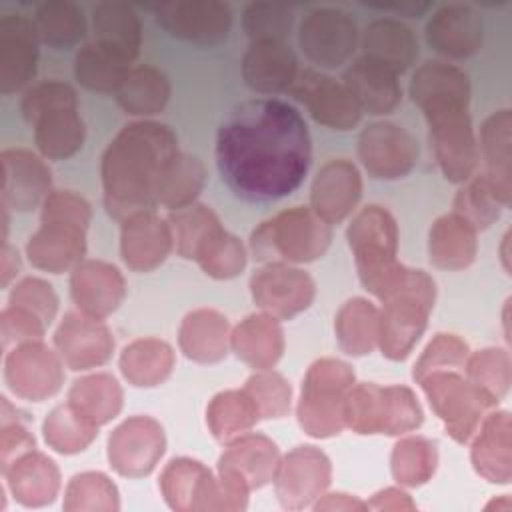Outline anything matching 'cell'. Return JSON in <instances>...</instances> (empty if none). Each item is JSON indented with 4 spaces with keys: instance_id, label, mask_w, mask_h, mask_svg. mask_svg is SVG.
<instances>
[{
    "instance_id": "cell-1",
    "label": "cell",
    "mask_w": 512,
    "mask_h": 512,
    "mask_svg": "<svg viewBox=\"0 0 512 512\" xmlns=\"http://www.w3.org/2000/svg\"><path fill=\"white\" fill-rule=\"evenodd\" d=\"M310 160L308 126L280 98L242 102L216 136L220 176L246 202H274L292 194L308 174Z\"/></svg>"
},
{
    "instance_id": "cell-2",
    "label": "cell",
    "mask_w": 512,
    "mask_h": 512,
    "mask_svg": "<svg viewBox=\"0 0 512 512\" xmlns=\"http://www.w3.org/2000/svg\"><path fill=\"white\" fill-rule=\"evenodd\" d=\"M178 152L176 134L166 124H126L108 144L100 164L108 214L124 220L134 212L152 210L164 172Z\"/></svg>"
},
{
    "instance_id": "cell-3",
    "label": "cell",
    "mask_w": 512,
    "mask_h": 512,
    "mask_svg": "<svg viewBox=\"0 0 512 512\" xmlns=\"http://www.w3.org/2000/svg\"><path fill=\"white\" fill-rule=\"evenodd\" d=\"M412 102L422 110L436 162L450 182H466L478 164L468 102V76L448 62H424L410 80Z\"/></svg>"
},
{
    "instance_id": "cell-4",
    "label": "cell",
    "mask_w": 512,
    "mask_h": 512,
    "mask_svg": "<svg viewBox=\"0 0 512 512\" xmlns=\"http://www.w3.org/2000/svg\"><path fill=\"white\" fill-rule=\"evenodd\" d=\"M382 302L378 346L390 360H404L426 330L436 284L424 270L398 264L376 296Z\"/></svg>"
},
{
    "instance_id": "cell-5",
    "label": "cell",
    "mask_w": 512,
    "mask_h": 512,
    "mask_svg": "<svg viewBox=\"0 0 512 512\" xmlns=\"http://www.w3.org/2000/svg\"><path fill=\"white\" fill-rule=\"evenodd\" d=\"M90 204L70 192L52 190L42 202L40 228L26 244V256L38 270L60 274L74 270L86 252Z\"/></svg>"
},
{
    "instance_id": "cell-6",
    "label": "cell",
    "mask_w": 512,
    "mask_h": 512,
    "mask_svg": "<svg viewBox=\"0 0 512 512\" xmlns=\"http://www.w3.org/2000/svg\"><path fill=\"white\" fill-rule=\"evenodd\" d=\"M22 116L34 128V144L48 160H66L84 144V122L70 84L48 80L22 96Z\"/></svg>"
},
{
    "instance_id": "cell-7",
    "label": "cell",
    "mask_w": 512,
    "mask_h": 512,
    "mask_svg": "<svg viewBox=\"0 0 512 512\" xmlns=\"http://www.w3.org/2000/svg\"><path fill=\"white\" fill-rule=\"evenodd\" d=\"M332 230L312 208L294 206L262 222L250 238V250L260 262H312L330 246Z\"/></svg>"
},
{
    "instance_id": "cell-8",
    "label": "cell",
    "mask_w": 512,
    "mask_h": 512,
    "mask_svg": "<svg viewBox=\"0 0 512 512\" xmlns=\"http://www.w3.org/2000/svg\"><path fill=\"white\" fill-rule=\"evenodd\" d=\"M422 408L406 386L354 384L344 402V424L358 434L398 436L422 424Z\"/></svg>"
},
{
    "instance_id": "cell-9",
    "label": "cell",
    "mask_w": 512,
    "mask_h": 512,
    "mask_svg": "<svg viewBox=\"0 0 512 512\" xmlns=\"http://www.w3.org/2000/svg\"><path fill=\"white\" fill-rule=\"evenodd\" d=\"M354 386L352 368L336 358L316 360L302 382L298 422L314 438H330L346 428L344 402Z\"/></svg>"
},
{
    "instance_id": "cell-10",
    "label": "cell",
    "mask_w": 512,
    "mask_h": 512,
    "mask_svg": "<svg viewBox=\"0 0 512 512\" xmlns=\"http://www.w3.org/2000/svg\"><path fill=\"white\" fill-rule=\"evenodd\" d=\"M346 236L362 286L378 296L400 264L396 260L398 226L394 216L386 208L370 204L354 216Z\"/></svg>"
},
{
    "instance_id": "cell-11",
    "label": "cell",
    "mask_w": 512,
    "mask_h": 512,
    "mask_svg": "<svg viewBox=\"0 0 512 512\" xmlns=\"http://www.w3.org/2000/svg\"><path fill=\"white\" fill-rule=\"evenodd\" d=\"M432 410L444 422L452 440L464 444L478 430L486 412L498 400L474 386L456 370H436L418 380Z\"/></svg>"
},
{
    "instance_id": "cell-12",
    "label": "cell",
    "mask_w": 512,
    "mask_h": 512,
    "mask_svg": "<svg viewBox=\"0 0 512 512\" xmlns=\"http://www.w3.org/2000/svg\"><path fill=\"white\" fill-rule=\"evenodd\" d=\"M148 8L170 36L196 46L224 42L232 26L230 6L220 0H172Z\"/></svg>"
},
{
    "instance_id": "cell-13",
    "label": "cell",
    "mask_w": 512,
    "mask_h": 512,
    "mask_svg": "<svg viewBox=\"0 0 512 512\" xmlns=\"http://www.w3.org/2000/svg\"><path fill=\"white\" fill-rule=\"evenodd\" d=\"M250 292L262 312L290 320L312 304L316 286L304 270L288 262H266L252 274Z\"/></svg>"
},
{
    "instance_id": "cell-14",
    "label": "cell",
    "mask_w": 512,
    "mask_h": 512,
    "mask_svg": "<svg viewBox=\"0 0 512 512\" xmlns=\"http://www.w3.org/2000/svg\"><path fill=\"white\" fill-rule=\"evenodd\" d=\"M298 42L310 62L320 68H338L356 48V24L340 8H316L304 16Z\"/></svg>"
},
{
    "instance_id": "cell-15",
    "label": "cell",
    "mask_w": 512,
    "mask_h": 512,
    "mask_svg": "<svg viewBox=\"0 0 512 512\" xmlns=\"http://www.w3.org/2000/svg\"><path fill=\"white\" fill-rule=\"evenodd\" d=\"M332 466L328 456L314 446H296L280 458L274 488L286 510H302L318 500L330 484Z\"/></svg>"
},
{
    "instance_id": "cell-16",
    "label": "cell",
    "mask_w": 512,
    "mask_h": 512,
    "mask_svg": "<svg viewBox=\"0 0 512 512\" xmlns=\"http://www.w3.org/2000/svg\"><path fill=\"white\" fill-rule=\"evenodd\" d=\"M62 358L46 348L40 340L18 344L8 352L4 362V378L8 388L30 402L54 396L64 382Z\"/></svg>"
},
{
    "instance_id": "cell-17",
    "label": "cell",
    "mask_w": 512,
    "mask_h": 512,
    "mask_svg": "<svg viewBox=\"0 0 512 512\" xmlns=\"http://www.w3.org/2000/svg\"><path fill=\"white\" fill-rule=\"evenodd\" d=\"M166 448L162 426L150 416L124 420L108 438L110 466L128 478L150 474Z\"/></svg>"
},
{
    "instance_id": "cell-18",
    "label": "cell",
    "mask_w": 512,
    "mask_h": 512,
    "mask_svg": "<svg viewBox=\"0 0 512 512\" xmlns=\"http://www.w3.org/2000/svg\"><path fill=\"white\" fill-rule=\"evenodd\" d=\"M358 156L370 176L396 180L414 168L418 144L394 122H372L360 132Z\"/></svg>"
},
{
    "instance_id": "cell-19",
    "label": "cell",
    "mask_w": 512,
    "mask_h": 512,
    "mask_svg": "<svg viewBox=\"0 0 512 512\" xmlns=\"http://www.w3.org/2000/svg\"><path fill=\"white\" fill-rule=\"evenodd\" d=\"M292 94L304 104L308 114L326 128L350 130L362 118V110L348 88L328 74L304 70L296 76Z\"/></svg>"
},
{
    "instance_id": "cell-20",
    "label": "cell",
    "mask_w": 512,
    "mask_h": 512,
    "mask_svg": "<svg viewBox=\"0 0 512 512\" xmlns=\"http://www.w3.org/2000/svg\"><path fill=\"white\" fill-rule=\"evenodd\" d=\"M160 490L172 510H226L218 478L198 460L174 458L160 476Z\"/></svg>"
},
{
    "instance_id": "cell-21",
    "label": "cell",
    "mask_w": 512,
    "mask_h": 512,
    "mask_svg": "<svg viewBox=\"0 0 512 512\" xmlns=\"http://www.w3.org/2000/svg\"><path fill=\"white\" fill-rule=\"evenodd\" d=\"M54 346L70 370H90L110 360L114 338L102 320L70 312L54 332Z\"/></svg>"
},
{
    "instance_id": "cell-22",
    "label": "cell",
    "mask_w": 512,
    "mask_h": 512,
    "mask_svg": "<svg viewBox=\"0 0 512 512\" xmlns=\"http://www.w3.org/2000/svg\"><path fill=\"white\" fill-rule=\"evenodd\" d=\"M38 30L34 20L22 14L0 18V92L14 94L36 74Z\"/></svg>"
},
{
    "instance_id": "cell-23",
    "label": "cell",
    "mask_w": 512,
    "mask_h": 512,
    "mask_svg": "<svg viewBox=\"0 0 512 512\" xmlns=\"http://www.w3.org/2000/svg\"><path fill=\"white\" fill-rule=\"evenodd\" d=\"M2 160V206L28 212L50 194V170L40 156L24 148H8Z\"/></svg>"
},
{
    "instance_id": "cell-24",
    "label": "cell",
    "mask_w": 512,
    "mask_h": 512,
    "mask_svg": "<svg viewBox=\"0 0 512 512\" xmlns=\"http://www.w3.org/2000/svg\"><path fill=\"white\" fill-rule=\"evenodd\" d=\"M174 244L168 220L152 210H140L122 220L120 254L124 264L134 272H148L160 266Z\"/></svg>"
},
{
    "instance_id": "cell-25",
    "label": "cell",
    "mask_w": 512,
    "mask_h": 512,
    "mask_svg": "<svg viewBox=\"0 0 512 512\" xmlns=\"http://www.w3.org/2000/svg\"><path fill=\"white\" fill-rule=\"evenodd\" d=\"M362 196L358 168L344 158L326 162L312 180L310 208L326 224H338L352 214Z\"/></svg>"
},
{
    "instance_id": "cell-26",
    "label": "cell",
    "mask_w": 512,
    "mask_h": 512,
    "mask_svg": "<svg viewBox=\"0 0 512 512\" xmlns=\"http://www.w3.org/2000/svg\"><path fill=\"white\" fill-rule=\"evenodd\" d=\"M226 444L218 460V476L236 480L248 490L262 488L274 480L280 454L268 436L246 432Z\"/></svg>"
},
{
    "instance_id": "cell-27",
    "label": "cell",
    "mask_w": 512,
    "mask_h": 512,
    "mask_svg": "<svg viewBox=\"0 0 512 512\" xmlns=\"http://www.w3.org/2000/svg\"><path fill=\"white\" fill-rule=\"evenodd\" d=\"M70 294L82 314L102 320L124 300L126 282L116 266L102 260H82L72 270Z\"/></svg>"
},
{
    "instance_id": "cell-28",
    "label": "cell",
    "mask_w": 512,
    "mask_h": 512,
    "mask_svg": "<svg viewBox=\"0 0 512 512\" xmlns=\"http://www.w3.org/2000/svg\"><path fill=\"white\" fill-rule=\"evenodd\" d=\"M482 18L466 4H446L426 24V42L446 58L464 60L482 46Z\"/></svg>"
},
{
    "instance_id": "cell-29",
    "label": "cell",
    "mask_w": 512,
    "mask_h": 512,
    "mask_svg": "<svg viewBox=\"0 0 512 512\" xmlns=\"http://www.w3.org/2000/svg\"><path fill=\"white\" fill-rule=\"evenodd\" d=\"M298 60L284 42H252L242 58V78L258 94L272 96L292 88Z\"/></svg>"
},
{
    "instance_id": "cell-30",
    "label": "cell",
    "mask_w": 512,
    "mask_h": 512,
    "mask_svg": "<svg viewBox=\"0 0 512 512\" xmlns=\"http://www.w3.org/2000/svg\"><path fill=\"white\" fill-rule=\"evenodd\" d=\"M472 442L474 470L488 482L508 484L512 478V422L506 410L484 416Z\"/></svg>"
},
{
    "instance_id": "cell-31",
    "label": "cell",
    "mask_w": 512,
    "mask_h": 512,
    "mask_svg": "<svg viewBox=\"0 0 512 512\" xmlns=\"http://www.w3.org/2000/svg\"><path fill=\"white\" fill-rule=\"evenodd\" d=\"M230 348L254 370H270L284 352V332L278 318L266 312L246 316L230 332Z\"/></svg>"
},
{
    "instance_id": "cell-32",
    "label": "cell",
    "mask_w": 512,
    "mask_h": 512,
    "mask_svg": "<svg viewBox=\"0 0 512 512\" xmlns=\"http://www.w3.org/2000/svg\"><path fill=\"white\" fill-rule=\"evenodd\" d=\"M342 84L348 88L358 108L368 114H388L402 98L398 76L368 58H358L350 64Z\"/></svg>"
},
{
    "instance_id": "cell-33",
    "label": "cell",
    "mask_w": 512,
    "mask_h": 512,
    "mask_svg": "<svg viewBox=\"0 0 512 512\" xmlns=\"http://www.w3.org/2000/svg\"><path fill=\"white\" fill-rule=\"evenodd\" d=\"M12 496L28 508L50 504L60 488V472L46 454L30 450L2 470Z\"/></svg>"
},
{
    "instance_id": "cell-34",
    "label": "cell",
    "mask_w": 512,
    "mask_h": 512,
    "mask_svg": "<svg viewBox=\"0 0 512 512\" xmlns=\"http://www.w3.org/2000/svg\"><path fill=\"white\" fill-rule=\"evenodd\" d=\"M178 344L184 356L198 364L220 362L230 346L226 316L210 308H198L186 314L178 330Z\"/></svg>"
},
{
    "instance_id": "cell-35",
    "label": "cell",
    "mask_w": 512,
    "mask_h": 512,
    "mask_svg": "<svg viewBox=\"0 0 512 512\" xmlns=\"http://www.w3.org/2000/svg\"><path fill=\"white\" fill-rule=\"evenodd\" d=\"M96 44L132 62L142 44V28L134 8L120 0H104L94 6L92 12Z\"/></svg>"
},
{
    "instance_id": "cell-36",
    "label": "cell",
    "mask_w": 512,
    "mask_h": 512,
    "mask_svg": "<svg viewBox=\"0 0 512 512\" xmlns=\"http://www.w3.org/2000/svg\"><path fill=\"white\" fill-rule=\"evenodd\" d=\"M510 142H512V114L498 110L490 114L480 128V152L484 160L482 178L494 188L504 206L512 198L510 180Z\"/></svg>"
},
{
    "instance_id": "cell-37",
    "label": "cell",
    "mask_w": 512,
    "mask_h": 512,
    "mask_svg": "<svg viewBox=\"0 0 512 512\" xmlns=\"http://www.w3.org/2000/svg\"><path fill=\"white\" fill-rule=\"evenodd\" d=\"M418 56V42L414 32L392 18L374 20L362 38V58H368L396 76L410 68Z\"/></svg>"
},
{
    "instance_id": "cell-38",
    "label": "cell",
    "mask_w": 512,
    "mask_h": 512,
    "mask_svg": "<svg viewBox=\"0 0 512 512\" xmlns=\"http://www.w3.org/2000/svg\"><path fill=\"white\" fill-rule=\"evenodd\" d=\"M478 252L476 230L458 214L440 216L428 234L430 262L442 270L468 268Z\"/></svg>"
},
{
    "instance_id": "cell-39",
    "label": "cell",
    "mask_w": 512,
    "mask_h": 512,
    "mask_svg": "<svg viewBox=\"0 0 512 512\" xmlns=\"http://www.w3.org/2000/svg\"><path fill=\"white\" fill-rule=\"evenodd\" d=\"M174 368L170 344L158 338H138L120 354V370L132 386L152 388L162 384Z\"/></svg>"
},
{
    "instance_id": "cell-40",
    "label": "cell",
    "mask_w": 512,
    "mask_h": 512,
    "mask_svg": "<svg viewBox=\"0 0 512 512\" xmlns=\"http://www.w3.org/2000/svg\"><path fill=\"white\" fill-rule=\"evenodd\" d=\"M68 404L96 428L108 424L122 408V388L110 374H90L76 380Z\"/></svg>"
},
{
    "instance_id": "cell-41",
    "label": "cell",
    "mask_w": 512,
    "mask_h": 512,
    "mask_svg": "<svg viewBox=\"0 0 512 512\" xmlns=\"http://www.w3.org/2000/svg\"><path fill=\"white\" fill-rule=\"evenodd\" d=\"M170 98V82L164 72L152 66L130 68L116 90L118 106L130 116H152L160 112Z\"/></svg>"
},
{
    "instance_id": "cell-42",
    "label": "cell",
    "mask_w": 512,
    "mask_h": 512,
    "mask_svg": "<svg viewBox=\"0 0 512 512\" xmlns=\"http://www.w3.org/2000/svg\"><path fill=\"white\" fill-rule=\"evenodd\" d=\"M378 308L364 300H348L336 314L334 330L340 348L350 356L370 354L378 346Z\"/></svg>"
},
{
    "instance_id": "cell-43",
    "label": "cell",
    "mask_w": 512,
    "mask_h": 512,
    "mask_svg": "<svg viewBox=\"0 0 512 512\" xmlns=\"http://www.w3.org/2000/svg\"><path fill=\"white\" fill-rule=\"evenodd\" d=\"M32 20L40 42L52 48H72L86 34L84 12L70 0H48L38 4Z\"/></svg>"
},
{
    "instance_id": "cell-44",
    "label": "cell",
    "mask_w": 512,
    "mask_h": 512,
    "mask_svg": "<svg viewBox=\"0 0 512 512\" xmlns=\"http://www.w3.org/2000/svg\"><path fill=\"white\" fill-rule=\"evenodd\" d=\"M258 420L260 414L256 410V404L244 388L216 394L206 410L208 428L212 436L220 442H230L246 434Z\"/></svg>"
},
{
    "instance_id": "cell-45",
    "label": "cell",
    "mask_w": 512,
    "mask_h": 512,
    "mask_svg": "<svg viewBox=\"0 0 512 512\" xmlns=\"http://www.w3.org/2000/svg\"><path fill=\"white\" fill-rule=\"evenodd\" d=\"M130 72V62L112 54L110 50L94 44H86L78 50L74 60V76L76 80L100 94H116L120 84Z\"/></svg>"
},
{
    "instance_id": "cell-46",
    "label": "cell",
    "mask_w": 512,
    "mask_h": 512,
    "mask_svg": "<svg viewBox=\"0 0 512 512\" xmlns=\"http://www.w3.org/2000/svg\"><path fill=\"white\" fill-rule=\"evenodd\" d=\"M206 180L204 164L190 154L178 152L168 164L158 190V204L176 212L194 204Z\"/></svg>"
},
{
    "instance_id": "cell-47",
    "label": "cell",
    "mask_w": 512,
    "mask_h": 512,
    "mask_svg": "<svg viewBox=\"0 0 512 512\" xmlns=\"http://www.w3.org/2000/svg\"><path fill=\"white\" fill-rule=\"evenodd\" d=\"M192 260L216 280H228L238 276L246 266V250L240 240L228 234L218 224L196 248Z\"/></svg>"
},
{
    "instance_id": "cell-48",
    "label": "cell",
    "mask_w": 512,
    "mask_h": 512,
    "mask_svg": "<svg viewBox=\"0 0 512 512\" xmlns=\"http://www.w3.org/2000/svg\"><path fill=\"white\" fill-rule=\"evenodd\" d=\"M436 444L424 436H408L396 442L390 458L392 476L402 486H420L436 470Z\"/></svg>"
},
{
    "instance_id": "cell-49",
    "label": "cell",
    "mask_w": 512,
    "mask_h": 512,
    "mask_svg": "<svg viewBox=\"0 0 512 512\" xmlns=\"http://www.w3.org/2000/svg\"><path fill=\"white\" fill-rule=\"evenodd\" d=\"M44 440L60 454L82 452L98 434V428L82 418L68 402L56 406L44 420Z\"/></svg>"
},
{
    "instance_id": "cell-50",
    "label": "cell",
    "mask_w": 512,
    "mask_h": 512,
    "mask_svg": "<svg viewBox=\"0 0 512 512\" xmlns=\"http://www.w3.org/2000/svg\"><path fill=\"white\" fill-rule=\"evenodd\" d=\"M466 378L490 394L494 400H502L508 394L512 382V364L510 356L502 348H484L474 354H468L464 362Z\"/></svg>"
},
{
    "instance_id": "cell-51",
    "label": "cell",
    "mask_w": 512,
    "mask_h": 512,
    "mask_svg": "<svg viewBox=\"0 0 512 512\" xmlns=\"http://www.w3.org/2000/svg\"><path fill=\"white\" fill-rule=\"evenodd\" d=\"M118 490L102 472H82L76 474L64 494V510H118Z\"/></svg>"
},
{
    "instance_id": "cell-52",
    "label": "cell",
    "mask_w": 512,
    "mask_h": 512,
    "mask_svg": "<svg viewBox=\"0 0 512 512\" xmlns=\"http://www.w3.org/2000/svg\"><path fill=\"white\" fill-rule=\"evenodd\" d=\"M292 22V8L278 2H252L242 14V28L252 42H284Z\"/></svg>"
},
{
    "instance_id": "cell-53",
    "label": "cell",
    "mask_w": 512,
    "mask_h": 512,
    "mask_svg": "<svg viewBox=\"0 0 512 512\" xmlns=\"http://www.w3.org/2000/svg\"><path fill=\"white\" fill-rule=\"evenodd\" d=\"M502 206V200L482 176L466 184L454 198V214L464 218L476 232L498 220Z\"/></svg>"
},
{
    "instance_id": "cell-54",
    "label": "cell",
    "mask_w": 512,
    "mask_h": 512,
    "mask_svg": "<svg viewBox=\"0 0 512 512\" xmlns=\"http://www.w3.org/2000/svg\"><path fill=\"white\" fill-rule=\"evenodd\" d=\"M260 418H282L290 410V386L274 370H256L244 384Z\"/></svg>"
},
{
    "instance_id": "cell-55",
    "label": "cell",
    "mask_w": 512,
    "mask_h": 512,
    "mask_svg": "<svg viewBox=\"0 0 512 512\" xmlns=\"http://www.w3.org/2000/svg\"><path fill=\"white\" fill-rule=\"evenodd\" d=\"M468 358V344L454 334H436L434 340L424 348L422 356L416 360L412 376L418 382L436 370H458L464 368Z\"/></svg>"
},
{
    "instance_id": "cell-56",
    "label": "cell",
    "mask_w": 512,
    "mask_h": 512,
    "mask_svg": "<svg viewBox=\"0 0 512 512\" xmlns=\"http://www.w3.org/2000/svg\"><path fill=\"white\" fill-rule=\"evenodd\" d=\"M8 304L22 306V308L30 310L46 326L54 320V316L58 312V296H56L54 288L46 280L34 278V276H28V278L20 280L12 288Z\"/></svg>"
},
{
    "instance_id": "cell-57",
    "label": "cell",
    "mask_w": 512,
    "mask_h": 512,
    "mask_svg": "<svg viewBox=\"0 0 512 512\" xmlns=\"http://www.w3.org/2000/svg\"><path fill=\"white\" fill-rule=\"evenodd\" d=\"M46 330V324L22 306L8 304L0 314V336L2 346L8 348L10 344H24L32 340H40Z\"/></svg>"
},
{
    "instance_id": "cell-58",
    "label": "cell",
    "mask_w": 512,
    "mask_h": 512,
    "mask_svg": "<svg viewBox=\"0 0 512 512\" xmlns=\"http://www.w3.org/2000/svg\"><path fill=\"white\" fill-rule=\"evenodd\" d=\"M34 450V436L22 426L18 420L12 424L4 422L2 424V434H0V462L2 470H6L16 458L22 454Z\"/></svg>"
},
{
    "instance_id": "cell-59",
    "label": "cell",
    "mask_w": 512,
    "mask_h": 512,
    "mask_svg": "<svg viewBox=\"0 0 512 512\" xmlns=\"http://www.w3.org/2000/svg\"><path fill=\"white\" fill-rule=\"evenodd\" d=\"M366 506L374 510H414L416 508L410 496L400 488H386L374 494V498L366 502Z\"/></svg>"
},
{
    "instance_id": "cell-60",
    "label": "cell",
    "mask_w": 512,
    "mask_h": 512,
    "mask_svg": "<svg viewBox=\"0 0 512 512\" xmlns=\"http://www.w3.org/2000/svg\"><path fill=\"white\" fill-rule=\"evenodd\" d=\"M324 498H318L314 504V510H366V502H360L348 494H322Z\"/></svg>"
},
{
    "instance_id": "cell-61",
    "label": "cell",
    "mask_w": 512,
    "mask_h": 512,
    "mask_svg": "<svg viewBox=\"0 0 512 512\" xmlns=\"http://www.w3.org/2000/svg\"><path fill=\"white\" fill-rule=\"evenodd\" d=\"M372 8H378V10H394L402 16H410V18H418L422 16L432 4L430 2H374V4H368Z\"/></svg>"
},
{
    "instance_id": "cell-62",
    "label": "cell",
    "mask_w": 512,
    "mask_h": 512,
    "mask_svg": "<svg viewBox=\"0 0 512 512\" xmlns=\"http://www.w3.org/2000/svg\"><path fill=\"white\" fill-rule=\"evenodd\" d=\"M18 252L8 244L4 242L2 246V286H8V282L18 274Z\"/></svg>"
}]
</instances>
